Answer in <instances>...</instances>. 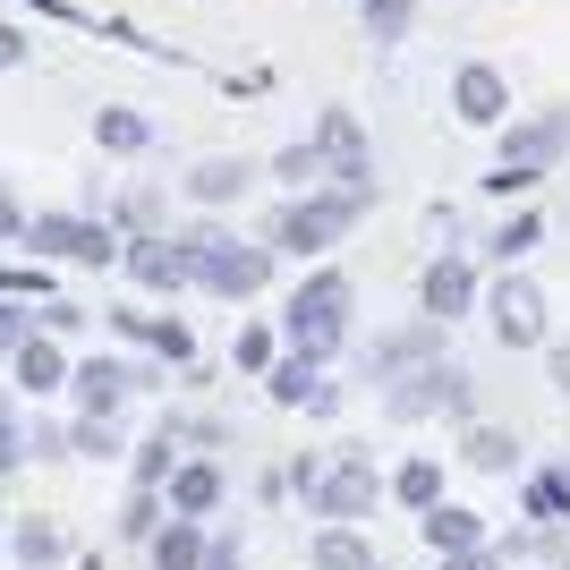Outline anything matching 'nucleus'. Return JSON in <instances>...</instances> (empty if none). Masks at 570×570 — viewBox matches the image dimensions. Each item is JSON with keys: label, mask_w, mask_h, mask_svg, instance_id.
Returning a JSON list of instances; mask_svg holds the SVG:
<instances>
[{"label": "nucleus", "mask_w": 570, "mask_h": 570, "mask_svg": "<svg viewBox=\"0 0 570 570\" xmlns=\"http://www.w3.org/2000/svg\"><path fill=\"white\" fill-rule=\"evenodd\" d=\"M350 273H333V264H324V273H307V282L289 289V307H282V341L289 350H307V357H333L341 341H350Z\"/></svg>", "instance_id": "1"}, {"label": "nucleus", "mask_w": 570, "mask_h": 570, "mask_svg": "<svg viewBox=\"0 0 570 570\" xmlns=\"http://www.w3.org/2000/svg\"><path fill=\"white\" fill-rule=\"evenodd\" d=\"M366 205H375V196H357V188H307V196H289L282 214H273V256H324L341 230H357Z\"/></svg>", "instance_id": "2"}, {"label": "nucleus", "mask_w": 570, "mask_h": 570, "mask_svg": "<svg viewBox=\"0 0 570 570\" xmlns=\"http://www.w3.org/2000/svg\"><path fill=\"white\" fill-rule=\"evenodd\" d=\"M179 247H188L196 289H214V298H256V289L273 282V247H247V238H230V230H188Z\"/></svg>", "instance_id": "3"}, {"label": "nucleus", "mask_w": 570, "mask_h": 570, "mask_svg": "<svg viewBox=\"0 0 570 570\" xmlns=\"http://www.w3.org/2000/svg\"><path fill=\"white\" fill-rule=\"evenodd\" d=\"M383 409H392L401 426H426V417H469V409H476V375H469V366H452V357H426V366L392 375Z\"/></svg>", "instance_id": "4"}, {"label": "nucleus", "mask_w": 570, "mask_h": 570, "mask_svg": "<svg viewBox=\"0 0 570 570\" xmlns=\"http://www.w3.org/2000/svg\"><path fill=\"white\" fill-rule=\"evenodd\" d=\"M26 247H35V256H69V264H119V247H128V238L111 230V222H95V214H35L26 222Z\"/></svg>", "instance_id": "5"}, {"label": "nucleus", "mask_w": 570, "mask_h": 570, "mask_svg": "<svg viewBox=\"0 0 570 570\" xmlns=\"http://www.w3.org/2000/svg\"><path fill=\"white\" fill-rule=\"evenodd\" d=\"M485 324H494L502 350H537V341H546V289L528 282V273H502V282L485 289Z\"/></svg>", "instance_id": "6"}, {"label": "nucleus", "mask_w": 570, "mask_h": 570, "mask_svg": "<svg viewBox=\"0 0 570 570\" xmlns=\"http://www.w3.org/2000/svg\"><path fill=\"white\" fill-rule=\"evenodd\" d=\"M375 494H383L375 460H366V452H341L333 469L315 476L307 502H315V520H341V528H350V520H366V511H375Z\"/></svg>", "instance_id": "7"}, {"label": "nucleus", "mask_w": 570, "mask_h": 570, "mask_svg": "<svg viewBox=\"0 0 570 570\" xmlns=\"http://www.w3.org/2000/svg\"><path fill=\"white\" fill-rule=\"evenodd\" d=\"M264 392L282 409H307V417H333L341 409V383H324V357H307V350L273 357V366H264Z\"/></svg>", "instance_id": "8"}, {"label": "nucleus", "mask_w": 570, "mask_h": 570, "mask_svg": "<svg viewBox=\"0 0 570 570\" xmlns=\"http://www.w3.org/2000/svg\"><path fill=\"white\" fill-rule=\"evenodd\" d=\"M119 264H128V282H137V289H163V298L196 289V273H188V247H179V238H163V230H137L128 247H119Z\"/></svg>", "instance_id": "9"}, {"label": "nucleus", "mask_w": 570, "mask_h": 570, "mask_svg": "<svg viewBox=\"0 0 570 570\" xmlns=\"http://www.w3.org/2000/svg\"><path fill=\"white\" fill-rule=\"evenodd\" d=\"M128 392H137V366H119V357H86V366H69L77 417H119V409H128Z\"/></svg>", "instance_id": "10"}, {"label": "nucleus", "mask_w": 570, "mask_h": 570, "mask_svg": "<svg viewBox=\"0 0 570 570\" xmlns=\"http://www.w3.org/2000/svg\"><path fill=\"white\" fill-rule=\"evenodd\" d=\"M562 154H570V111H537L502 128V163H520V170H553Z\"/></svg>", "instance_id": "11"}, {"label": "nucleus", "mask_w": 570, "mask_h": 570, "mask_svg": "<svg viewBox=\"0 0 570 570\" xmlns=\"http://www.w3.org/2000/svg\"><path fill=\"white\" fill-rule=\"evenodd\" d=\"M9 366H18V392H26V401H51V392H69V350H60L43 324H35V333L9 350Z\"/></svg>", "instance_id": "12"}, {"label": "nucleus", "mask_w": 570, "mask_h": 570, "mask_svg": "<svg viewBox=\"0 0 570 570\" xmlns=\"http://www.w3.org/2000/svg\"><path fill=\"white\" fill-rule=\"evenodd\" d=\"M452 111L469 119V128H502V119H511V86H502V69L469 60V69L452 77Z\"/></svg>", "instance_id": "13"}, {"label": "nucleus", "mask_w": 570, "mask_h": 570, "mask_svg": "<svg viewBox=\"0 0 570 570\" xmlns=\"http://www.w3.org/2000/svg\"><path fill=\"white\" fill-rule=\"evenodd\" d=\"M111 333H128V341H145L154 357H170V366H188L196 357V333L179 324V315H145V307H111Z\"/></svg>", "instance_id": "14"}, {"label": "nucleus", "mask_w": 570, "mask_h": 570, "mask_svg": "<svg viewBox=\"0 0 570 570\" xmlns=\"http://www.w3.org/2000/svg\"><path fill=\"white\" fill-rule=\"evenodd\" d=\"M417 298H426L434 324H460V315L476 307V273H469L460 256H434V264H426V282H417Z\"/></svg>", "instance_id": "15"}, {"label": "nucleus", "mask_w": 570, "mask_h": 570, "mask_svg": "<svg viewBox=\"0 0 570 570\" xmlns=\"http://www.w3.org/2000/svg\"><path fill=\"white\" fill-rule=\"evenodd\" d=\"M426 357H443V324H409V333H383L375 341V383H392V375H409V366H426Z\"/></svg>", "instance_id": "16"}, {"label": "nucleus", "mask_w": 570, "mask_h": 570, "mask_svg": "<svg viewBox=\"0 0 570 570\" xmlns=\"http://www.w3.org/2000/svg\"><path fill=\"white\" fill-rule=\"evenodd\" d=\"M417 537H426L434 553H476L485 546V520H476L469 502H434V511H417Z\"/></svg>", "instance_id": "17"}, {"label": "nucleus", "mask_w": 570, "mask_h": 570, "mask_svg": "<svg viewBox=\"0 0 570 570\" xmlns=\"http://www.w3.org/2000/svg\"><path fill=\"white\" fill-rule=\"evenodd\" d=\"M460 460H469L476 476H511V469H520V434H511V426H485V417H469V434H460Z\"/></svg>", "instance_id": "18"}, {"label": "nucleus", "mask_w": 570, "mask_h": 570, "mask_svg": "<svg viewBox=\"0 0 570 570\" xmlns=\"http://www.w3.org/2000/svg\"><path fill=\"white\" fill-rule=\"evenodd\" d=\"M154 570H205V520H188V511H170L163 528H154Z\"/></svg>", "instance_id": "19"}, {"label": "nucleus", "mask_w": 570, "mask_h": 570, "mask_svg": "<svg viewBox=\"0 0 570 570\" xmlns=\"http://www.w3.org/2000/svg\"><path fill=\"white\" fill-rule=\"evenodd\" d=\"M163 494H170V511H188V520H214V502H222V469H214V460H179Z\"/></svg>", "instance_id": "20"}, {"label": "nucleus", "mask_w": 570, "mask_h": 570, "mask_svg": "<svg viewBox=\"0 0 570 570\" xmlns=\"http://www.w3.org/2000/svg\"><path fill=\"white\" fill-rule=\"evenodd\" d=\"M9 562H18V570H60V562H69V537H60L51 520H18V528H9Z\"/></svg>", "instance_id": "21"}, {"label": "nucleus", "mask_w": 570, "mask_h": 570, "mask_svg": "<svg viewBox=\"0 0 570 570\" xmlns=\"http://www.w3.org/2000/svg\"><path fill=\"white\" fill-rule=\"evenodd\" d=\"M247 179H256V163H230V154H214V163L188 170V196L196 205H238L247 196Z\"/></svg>", "instance_id": "22"}, {"label": "nucleus", "mask_w": 570, "mask_h": 570, "mask_svg": "<svg viewBox=\"0 0 570 570\" xmlns=\"http://www.w3.org/2000/svg\"><path fill=\"white\" fill-rule=\"evenodd\" d=\"M95 145L102 154H145V145H154V119L128 111V102H102L95 111Z\"/></svg>", "instance_id": "23"}, {"label": "nucleus", "mask_w": 570, "mask_h": 570, "mask_svg": "<svg viewBox=\"0 0 570 570\" xmlns=\"http://www.w3.org/2000/svg\"><path fill=\"white\" fill-rule=\"evenodd\" d=\"M315 570H383L375 562V546H366V537H357V528H324V537H315Z\"/></svg>", "instance_id": "24"}, {"label": "nucleus", "mask_w": 570, "mask_h": 570, "mask_svg": "<svg viewBox=\"0 0 570 570\" xmlns=\"http://www.w3.org/2000/svg\"><path fill=\"white\" fill-rule=\"evenodd\" d=\"M392 502L434 511V502H443V469H434V460H401V469H392Z\"/></svg>", "instance_id": "25"}, {"label": "nucleus", "mask_w": 570, "mask_h": 570, "mask_svg": "<svg viewBox=\"0 0 570 570\" xmlns=\"http://www.w3.org/2000/svg\"><path fill=\"white\" fill-rule=\"evenodd\" d=\"M170 469H179V426L163 417V426L137 443V485H170Z\"/></svg>", "instance_id": "26"}, {"label": "nucleus", "mask_w": 570, "mask_h": 570, "mask_svg": "<svg viewBox=\"0 0 570 570\" xmlns=\"http://www.w3.org/2000/svg\"><path fill=\"white\" fill-rule=\"evenodd\" d=\"M163 511H170V494H163V485H137V494H128V511H119V537H128V546H154Z\"/></svg>", "instance_id": "27"}, {"label": "nucleus", "mask_w": 570, "mask_h": 570, "mask_svg": "<svg viewBox=\"0 0 570 570\" xmlns=\"http://www.w3.org/2000/svg\"><path fill=\"white\" fill-rule=\"evenodd\" d=\"M69 460H119V417H77L69 426Z\"/></svg>", "instance_id": "28"}, {"label": "nucleus", "mask_w": 570, "mask_h": 570, "mask_svg": "<svg viewBox=\"0 0 570 570\" xmlns=\"http://www.w3.org/2000/svg\"><path fill=\"white\" fill-rule=\"evenodd\" d=\"M273 357H282V341L264 333V324H238V341H230V366H238V375H264Z\"/></svg>", "instance_id": "29"}, {"label": "nucleus", "mask_w": 570, "mask_h": 570, "mask_svg": "<svg viewBox=\"0 0 570 570\" xmlns=\"http://www.w3.org/2000/svg\"><path fill=\"white\" fill-rule=\"evenodd\" d=\"M537 238H546V214H511V222L494 230V256H502V264H520Z\"/></svg>", "instance_id": "30"}, {"label": "nucleus", "mask_w": 570, "mask_h": 570, "mask_svg": "<svg viewBox=\"0 0 570 570\" xmlns=\"http://www.w3.org/2000/svg\"><path fill=\"white\" fill-rule=\"evenodd\" d=\"M273 170H282V179H298V188H324V154H315V137L289 145V154H273Z\"/></svg>", "instance_id": "31"}, {"label": "nucleus", "mask_w": 570, "mask_h": 570, "mask_svg": "<svg viewBox=\"0 0 570 570\" xmlns=\"http://www.w3.org/2000/svg\"><path fill=\"white\" fill-rule=\"evenodd\" d=\"M366 26H375V43H401L409 35V0H366Z\"/></svg>", "instance_id": "32"}, {"label": "nucleus", "mask_w": 570, "mask_h": 570, "mask_svg": "<svg viewBox=\"0 0 570 570\" xmlns=\"http://www.w3.org/2000/svg\"><path fill=\"white\" fill-rule=\"evenodd\" d=\"M26 460H35V452H26V426H18V417H0V485H9Z\"/></svg>", "instance_id": "33"}, {"label": "nucleus", "mask_w": 570, "mask_h": 570, "mask_svg": "<svg viewBox=\"0 0 570 570\" xmlns=\"http://www.w3.org/2000/svg\"><path fill=\"white\" fill-rule=\"evenodd\" d=\"M35 324H43L51 341H69L77 324H86V307H69V298H43V315H35Z\"/></svg>", "instance_id": "34"}, {"label": "nucleus", "mask_w": 570, "mask_h": 570, "mask_svg": "<svg viewBox=\"0 0 570 570\" xmlns=\"http://www.w3.org/2000/svg\"><path fill=\"white\" fill-rule=\"evenodd\" d=\"M26 333H35V315H26V298H0V350H18Z\"/></svg>", "instance_id": "35"}, {"label": "nucleus", "mask_w": 570, "mask_h": 570, "mask_svg": "<svg viewBox=\"0 0 570 570\" xmlns=\"http://www.w3.org/2000/svg\"><path fill=\"white\" fill-rule=\"evenodd\" d=\"M26 452H35V460H69V434L35 417V426H26Z\"/></svg>", "instance_id": "36"}, {"label": "nucleus", "mask_w": 570, "mask_h": 570, "mask_svg": "<svg viewBox=\"0 0 570 570\" xmlns=\"http://www.w3.org/2000/svg\"><path fill=\"white\" fill-rule=\"evenodd\" d=\"M426 238H460V205H426Z\"/></svg>", "instance_id": "37"}, {"label": "nucleus", "mask_w": 570, "mask_h": 570, "mask_svg": "<svg viewBox=\"0 0 570 570\" xmlns=\"http://www.w3.org/2000/svg\"><path fill=\"white\" fill-rule=\"evenodd\" d=\"M205 570H238V537H205Z\"/></svg>", "instance_id": "38"}, {"label": "nucleus", "mask_w": 570, "mask_h": 570, "mask_svg": "<svg viewBox=\"0 0 570 570\" xmlns=\"http://www.w3.org/2000/svg\"><path fill=\"white\" fill-rule=\"evenodd\" d=\"M443 570H502L494 546H476V553H443Z\"/></svg>", "instance_id": "39"}, {"label": "nucleus", "mask_w": 570, "mask_h": 570, "mask_svg": "<svg viewBox=\"0 0 570 570\" xmlns=\"http://www.w3.org/2000/svg\"><path fill=\"white\" fill-rule=\"evenodd\" d=\"M0 238H26V214H18V196L0 188Z\"/></svg>", "instance_id": "40"}, {"label": "nucleus", "mask_w": 570, "mask_h": 570, "mask_svg": "<svg viewBox=\"0 0 570 570\" xmlns=\"http://www.w3.org/2000/svg\"><path fill=\"white\" fill-rule=\"evenodd\" d=\"M18 60H26V35H18V26H0V69H18Z\"/></svg>", "instance_id": "41"}, {"label": "nucleus", "mask_w": 570, "mask_h": 570, "mask_svg": "<svg viewBox=\"0 0 570 570\" xmlns=\"http://www.w3.org/2000/svg\"><path fill=\"white\" fill-rule=\"evenodd\" d=\"M553 383H562V392H570V341H562V350H553Z\"/></svg>", "instance_id": "42"}, {"label": "nucleus", "mask_w": 570, "mask_h": 570, "mask_svg": "<svg viewBox=\"0 0 570 570\" xmlns=\"http://www.w3.org/2000/svg\"><path fill=\"white\" fill-rule=\"evenodd\" d=\"M77 570H102V553H86V562H77Z\"/></svg>", "instance_id": "43"}, {"label": "nucleus", "mask_w": 570, "mask_h": 570, "mask_svg": "<svg viewBox=\"0 0 570 570\" xmlns=\"http://www.w3.org/2000/svg\"><path fill=\"white\" fill-rule=\"evenodd\" d=\"M0 417H18V409H9V392H0Z\"/></svg>", "instance_id": "44"}, {"label": "nucleus", "mask_w": 570, "mask_h": 570, "mask_svg": "<svg viewBox=\"0 0 570 570\" xmlns=\"http://www.w3.org/2000/svg\"><path fill=\"white\" fill-rule=\"evenodd\" d=\"M0 553H9V528H0Z\"/></svg>", "instance_id": "45"}]
</instances>
